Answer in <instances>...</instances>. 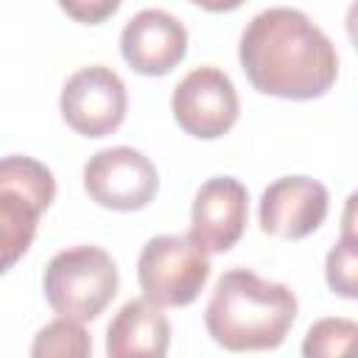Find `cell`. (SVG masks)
<instances>
[{
	"instance_id": "obj_1",
	"label": "cell",
	"mask_w": 358,
	"mask_h": 358,
	"mask_svg": "<svg viewBox=\"0 0 358 358\" xmlns=\"http://www.w3.org/2000/svg\"><path fill=\"white\" fill-rule=\"evenodd\" d=\"M238 59L257 92L285 101L319 98L338 76L330 36L305 11L288 6L266 8L246 22Z\"/></svg>"
},
{
	"instance_id": "obj_2",
	"label": "cell",
	"mask_w": 358,
	"mask_h": 358,
	"mask_svg": "<svg viewBox=\"0 0 358 358\" xmlns=\"http://www.w3.org/2000/svg\"><path fill=\"white\" fill-rule=\"evenodd\" d=\"M296 319V296L288 285L263 280L249 268H229L218 277L204 310L213 341L232 352L274 350Z\"/></svg>"
},
{
	"instance_id": "obj_3",
	"label": "cell",
	"mask_w": 358,
	"mask_h": 358,
	"mask_svg": "<svg viewBox=\"0 0 358 358\" xmlns=\"http://www.w3.org/2000/svg\"><path fill=\"white\" fill-rule=\"evenodd\" d=\"M45 299L48 305L76 322L98 319L117 294V266L101 246H70L50 257L45 268Z\"/></svg>"
},
{
	"instance_id": "obj_4",
	"label": "cell",
	"mask_w": 358,
	"mask_h": 358,
	"mask_svg": "<svg viewBox=\"0 0 358 358\" xmlns=\"http://www.w3.org/2000/svg\"><path fill=\"white\" fill-rule=\"evenodd\" d=\"M53 196L56 179L48 165L22 154L0 159V274L28 252Z\"/></svg>"
},
{
	"instance_id": "obj_5",
	"label": "cell",
	"mask_w": 358,
	"mask_h": 358,
	"mask_svg": "<svg viewBox=\"0 0 358 358\" xmlns=\"http://www.w3.org/2000/svg\"><path fill=\"white\" fill-rule=\"evenodd\" d=\"M210 277L207 252L187 235H157L137 257V280L143 296L159 308L190 305Z\"/></svg>"
},
{
	"instance_id": "obj_6",
	"label": "cell",
	"mask_w": 358,
	"mask_h": 358,
	"mask_svg": "<svg viewBox=\"0 0 358 358\" xmlns=\"http://www.w3.org/2000/svg\"><path fill=\"white\" fill-rule=\"evenodd\" d=\"M159 176L154 162L129 145H115L92 154L84 165V190L106 210L131 213L151 204Z\"/></svg>"
},
{
	"instance_id": "obj_7",
	"label": "cell",
	"mask_w": 358,
	"mask_h": 358,
	"mask_svg": "<svg viewBox=\"0 0 358 358\" xmlns=\"http://www.w3.org/2000/svg\"><path fill=\"white\" fill-rule=\"evenodd\" d=\"M62 117L81 137H106L112 134L129 106L123 78L106 64H90L76 70L62 87Z\"/></svg>"
},
{
	"instance_id": "obj_8",
	"label": "cell",
	"mask_w": 358,
	"mask_h": 358,
	"mask_svg": "<svg viewBox=\"0 0 358 358\" xmlns=\"http://www.w3.org/2000/svg\"><path fill=\"white\" fill-rule=\"evenodd\" d=\"M171 112L179 129L199 140L224 137L241 112L238 92L232 78L218 67H196L190 70L171 95Z\"/></svg>"
},
{
	"instance_id": "obj_9",
	"label": "cell",
	"mask_w": 358,
	"mask_h": 358,
	"mask_svg": "<svg viewBox=\"0 0 358 358\" xmlns=\"http://www.w3.org/2000/svg\"><path fill=\"white\" fill-rule=\"evenodd\" d=\"M249 218V193L235 176H213L207 179L193 199L190 210V241L207 252L221 255L229 252Z\"/></svg>"
},
{
	"instance_id": "obj_10",
	"label": "cell",
	"mask_w": 358,
	"mask_h": 358,
	"mask_svg": "<svg viewBox=\"0 0 358 358\" xmlns=\"http://www.w3.org/2000/svg\"><path fill=\"white\" fill-rule=\"evenodd\" d=\"M330 210L327 187L310 176L274 179L260 196V229L274 238L299 241L322 227Z\"/></svg>"
},
{
	"instance_id": "obj_11",
	"label": "cell",
	"mask_w": 358,
	"mask_h": 358,
	"mask_svg": "<svg viewBox=\"0 0 358 358\" xmlns=\"http://www.w3.org/2000/svg\"><path fill=\"white\" fill-rule=\"evenodd\" d=\"M120 53L134 73L165 76L185 59L187 31L173 14L162 8H143L126 22L120 34Z\"/></svg>"
},
{
	"instance_id": "obj_12",
	"label": "cell",
	"mask_w": 358,
	"mask_h": 358,
	"mask_svg": "<svg viewBox=\"0 0 358 358\" xmlns=\"http://www.w3.org/2000/svg\"><path fill=\"white\" fill-rule=\"evenodd\" d=\"M171 344V324L159 305L129 299L106 327L109 358H162Z\"/></svg>"
},
{
	"instance_id": "obj_13",
	"label": "cell",
	"mask_w": 358,
	"mask_h": 358,
	"mask_svg": "<svg viewBox=\"0 0 358 358\" xmlns=\"http://www.w3.org/2000/svg\"><path fill=\"white\" fill-rule=\"evenodd\" d=\"M352 199L347 204V218H344V235L341 241L327 252V263H324V277L333 294L344 296V299H355L358 296V252H355V232H352Z\"/></svg>"
},
{
	"instance_id": "obj_14",
	"label": "cell",
	"mask_w": 358,
	"mask_h": 358,
	"mask_svg": "<svg viewBox=\"0 0 358 358\" xmlns=\"http://www.w3.org/2000/svg\"><path fill=\"white\" fill-rule=\"evenodd\" d=\"M90 352H92V341L81 327V322L64 316L45 324L31 344L34 358H87Z\"/></svg>"
},
{
	"instance_id": "obj_15",
	"label": "cell",
	"mask_w": 358,
	"mask_h": 358,
	"mask_svg": "<svg viewBox=\"0 0 358 358\" xmlns=\"http://www.w3.org/2000/svg\"><path fill=\"white\" fill-rule=\"evenodd\" d=\"M358 336V324L352 319L344 316H327L319 319L316 324H310V330L305 333L302 341V355L305 358H333V355H344L350 350V344Z\"/></svg>"
},
{
	"instance_id": "obj_16",
	"label": "cell",
	"mask_w": 358,
	"mask_h": 358,
	"mask_svg": "<svg viewBox=\"0 0 358 358\" xmlns=\"http://www.w3.org/2000/svg\"><path fill=\"white\" fill-rule=\"evenodd\" d=\"M59 6L70 20L84 25H98L117 11L120 0H59Z\"/></svg>"
},
{
	"instance_id": "obj_17",
	"label": "cell",
	"mask_w": 358,
	"mask_h": 358,
	"mask_svg": "<svg viewBox=\"0 0 358 358\" xmlns=\"http://www.w3.org/2000/svg\"><path fill=\"white\" fill-rule=\"evenodd\" d=\"M190 3H196V6L204 8V11L224 14V11H235V8H241L246 0H190Z\"/></svg>"
}]
</instances>
